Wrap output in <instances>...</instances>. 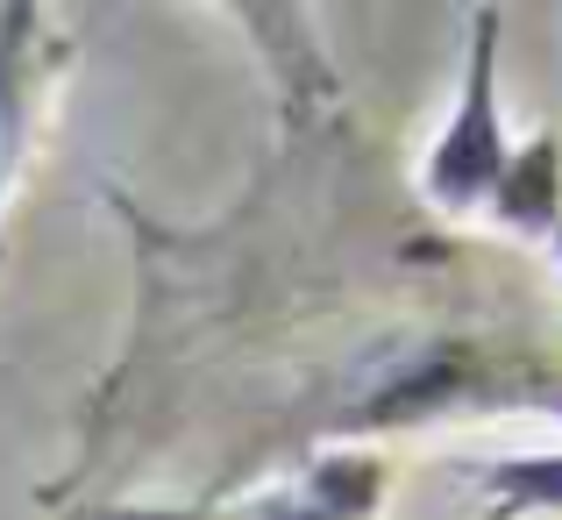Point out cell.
<instances>
[{"mask_svg": "<svg viewBox=\"0 0 562 520\" xmlns=\"http://www.w3.org/2000/svg\"><path fill=\"white\" fill-rule=\"evenodd\" d=\"M506 122H498V8H477L470 22V65H463V108L441 129L427 157V200L435 207H470L492 200L506 178Z\"/></svg>", "mask_w": 562, "mask_h": 520, "instance_id": "1", "label": "cell"}, {"mask_svg": "<svg viewBox=\"0 0 562 520\" xmlns=\"http://www.w3.org/2000/svg\"><path fill=\"white\" fill-rule=\"evenodd\" d=\"M492 207L513 229H555L562 221V143L535 136L520 157H506V178L492 186Z\"/></svg>", "mask_w": 562, "mask_h": 520, "instance_id": "2", "label": "cell"}, {"mask_svg": "<svg viewBox=\"0 0 562 520\" xmlns=\"http://www.w3.org/2000/svg\"><path fill=\"white\" fill-rule=\"evenodd\" d=\"M463 392V364H449V356H435V364L406 370L398 385H384V392L363 407V421H420V413H435L441 399Z\"/></svg>", "mask_w": 562, "mask_h": 520, "instance_id": "3", "label": "cell"}, {"mask_svg": "<svg viewBox=\"0 0 562 520\" xmlns=\"http://www.w3.org/2000/svg\"><path fill=\"white\" fill-rule=\"evenodd\" d=\"M314 499L306 507L314 513H328V520H349V513H363V507H378V485H384V471L371 464V456H328V464H314Z\"/></svg>", "mask_w": 562, "mask_h": 520, "instance_id": "4", "label": "cell"}, {"mask_svg": "<svg viewBox=\"0 0 562 520\" xmlns=\"http://www.w3.org/2000/svg\"><path fill=\"white\" fill-rule=\"evenodd\" d=\"M484 478L498 493V513H562V456H520Z\"/></svg>", "mask_w": 562, "mask_h": 520, "instance_id": "5", "label": "cell"}, {"mask_svg": "<svg viewBox=\"0 0 562 520\" xmlns=\"http://www.w3.org/2000/svg\"><path fill=\"white\" fill-rule=\"evenodd\" d=\"M8 22V14H0ZM14 129H22V100H14V29H0V186L14 165Z\"/></svg>", "mask_w": 562, "mask_h": 520, "instance_id": "6", "label": "cell"}, {"mask_svg": "<svg viewBox=\"0 0 562 520\" xmlns=\"http://www.w3.org/2000/svg\"><path fill=\"white\" fill-rule=\"evenodd\" d=\"M100 520H192V513H128L122 507V513H100Z\"/></svg>", "mask_w": 562, "mask_h": 520, "instance_id": "7", "label": "cell"}, {"mask_svg": "<svg viewBox=\"0 0 562 520\" xmlns=\"http://www.w3.org/2000/svg\"><path fill=\"white\" fill-rule=\"evenodd\" d=\"M271 520H328V513H314V507H278Z\"/></svg>", "mask_w": 562, "mask_h": 520, "instance_id": "8", "label": "cell"}, {"mask_svg": "<svg viewBox=\"0 0 562 520\" xmlns=\"http://www.w3.org/2000/svg\"><path fill=\"white\" fill-rule=\"evenodd\" d=\"M555 250H562V221H555Z\"/></svg>", "mask_w": 562, "mask_h": 520, "instance_id": "9", "label": "cell"}]
</instances>
